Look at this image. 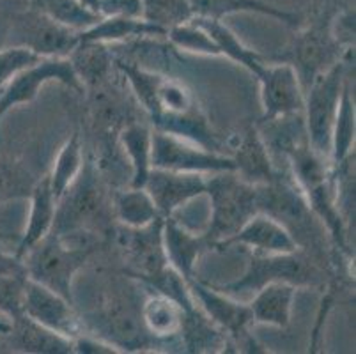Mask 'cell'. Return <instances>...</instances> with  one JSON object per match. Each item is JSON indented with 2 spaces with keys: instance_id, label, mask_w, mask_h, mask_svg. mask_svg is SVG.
I'll return each instance as SVG.
<instances>
[{
  "instance_id": "cell-35",
  "label": "cell",
  "mask_w": 356,
  "mask_h": 354,
  "mask_svg": "<svg viewBox=\"0 0 356 354\" xmlns=\"http://www.w3.org/2000/svg\"><path fill=\"white\" fill-rule=\"evenodd\" d=\"M34 179L31 170L18 161L0 160V206L18 199H29Z\"/></svg>"
},
{
  "instance_id": "cell-36",
  "label": "cell",
  "mask_w": 356,
  "mask_h": 354,
  "mask_svg": "<svg viewBox=\"0 0 356 354\" xmlns=\"http://www.w3.org/2000/svg\"><path fill=\"white\" fill-rule=\"evenodd\" d=\"M40 61V55L24 47H9L0 50V87H4L15 74Z\"/></svg>"
},
{
  "instance_id": "cell-6",
  "label": "cell",
  "mask_w": 356,
  "mask_h": 354,
  "mask_svg": "<svg viewBox=\"0 0 356 354\" xmlns=\"http://www.w3.org/2000/svg\"><path fill=\"white\" fill-rule=\"evenodd\" d=\"M206 195L211 204V220L204 232L209 250L232 238L259 213L257 186L243 181L236 172H218L206 179Z\"/></svg>"
},
{
  "instance_id": "cell-32",
  "label": "cell",
  "mask_w": 356,
  "mask_h": 354,
  "mask_svg": "<svg viewBox=\"0 0 356 354\" xmlns=\"http://www.w3.org/2000/svg\"><path fill=\"white\" fill-rule=\"evenodd\" d=\"M32 4L54 22L76 32L92 27L102 19V16L87 9L80 0H32Z\"/></svg>"
},
{
  "instance_id": "cell-16",
  "label": "cell",
  "mask_w": 356,
  "mask_h": 354,
  "mask_svg": "<svg viewBox=\"0 0 356 354\" xmlns=\"http://www.w3.org/2000/svg\"><path fill=\"white\" fill-rule=\"evenodd\" d=\"M160 216H174L179 207L206 195V177L195 172H174L153 168L144 184Z\"/></svg>"
},
{
  "instance_id": "cell-30",
  "label": "cell",
  "mask_w": 356,
  "mask_h": 354,
  "mask_svg": "<svg viewBox=\"0 0 356 354\" xmlns=\"http://www.w3.org/2000/svg\"><path fill=\"white\" fill-rule=\"evenodd\" d=\"M83 161L86 160H83L82 136H80L79 131H74L71 133L70 138L60 147L59 154L55 158L54 168L48 174L51 191H54L57 202L66 193L67 188L74 183V179L79 177V174L82 172Z\"/></svg>"
},
{
  "instance_id": "cell-38",
  "label": "cell",
  "mask_w": 356,
  "mask_h": 354,
  "mask_svg": "<svg viewBox=\"0 0 356 354\" xmlns=\"http://www.w3.org/2000/svg\"><path fill=\"white\" fill-rule=\"evenodd\" d=\"M0 278H27L24 259H18L15 253L0 252Z\"/></svg>"
},
{
  "instance_id": "cell-14",
  "label": "cell",
  "mask_w": 356,
  "mask_h": 354,
  "mask_svg": "<svg viewBox=\"0 0 356 354\" xmlns=\"http://www.w3.org/2000/svg\"><path fill=\"white\" fill-rule=\"evenodd\" d=\"M73 305L51 289L31 280L29 277L25 278L22 314L67 339H74L86 331L83 319L76 316Z\"/></svg>"
},
{
  "instance_id": "cell-41",
  "label": "cell",
  "mask_w": 356,
  "mask_h": 354,
  "mask_svg": "<svg viewBox=\"0 0 356 354\" xmlns=\"http://www.w3.org/2000/svg\"><path fill=\"white\" fill-rule=\"evenodd\" d=\"M0 92H2V87H0Z\"/></svg>"
},
{
  "instance_id": "cell-37",
  "label": "cell",
  "mask_w": 356,
  "mask_h": 354,
  "mask_svg": "<svg viewBox=\"0 0 356 354\" xmlns=\"http://www.w3.org/2000/svg\"><path fill=\"white\" fill-rule=\"evenodd\" d=\"M99 15L142 18V0H99Z\"/></svg>"
},
{
  "instance_id": "cell-34",
  "label": "cell",
  "mask_w": 356,
  "mask_h": 354,
  "mask_svg": "<svg viewBox=\"0 0 356 354\" xmlns=\"http://www.w3.org/2000/svg\"><path fill=\"white\" fill-rule=\"evenodd\" d=\"M142 18L163 31L193 18L190 0H142Z\"/></svg>"
},
{
  "instance_id": "cell-29",
  "label": "cell",
  "mask_w": 356,
  "mask_h": 354,
  "mask_svg": "<svg viewBox=\"0 0 356 354\" xmlns=\"http://www.w3.org/2000/svg\"><path fill=\"white\" fill-rule=\"evenodd\" d=\"M115 218L128 229H140L160 218L156 206L145 188L129 186L119 191L114 199Z\"/></svg>"
},
{
  "instance_id": "cell-21",
  "label": "cell",
  "mask_w": 356,
  "mask_h": 354,
  "mask_svg": "<svg viewBox=\"0 0 356 354\" xmlns=\"http://www.w3.org/2000/svg\"><path fill=\"white\" fill-rule=\"evenodd\" d=\"M31 213H29V222L22 234L20 243L16 246L15 255L18 259H24L25 253L35 246L43 238L54 230L55 211H57V199L50 186V177L43 175L32 186L31 195Z\"/></svg>"
},
{
  "instance_id": "cell-39",
  "label": "cell",
  "mask_w": 356,
  "mask_h": 354,
  "mask_svg": "<svg viewBox=\"0 0 356 354\" xmlns=\"http://www.w3.org/2000/svg\"><path fill=\"white\" fill-rule=\"evenodd\" d=\"M83 6H86L87 9H90L92 13H96V15H99V0H80ZM102 16V15H99Z\"/></svg>"
},
{
  "instance_id": "cell-24",
  "label": "cell",
  "mask_w": 356,
  "mask_h": 354,
  "mask_svg": "<svg viewBox=\"0 0 356 354\" xmlns=\"http://www.w3.org/2000/svg\"><path fill=\"white\" fill-rule=\"evenodd\" d=\"M167 31L158 25L149 24L144 18H129V16H105L96 22L92 27L79 32L80 41L86 43H122L131 39L165 38Z\"/></svg>"
},
{
  "instance_id": "cell-20",
  "label": "cell",
  "mask_w": 356,
  "mask_h": 354,
  "mask_svg": "<svg viewBox=\"0 0 356 354\" xmlns=\"http://www.w3.org/2000/svg\"><path fill=\"white\" fill-rule=\"evenodd\" d=\"M163 246L168 264L183 275L186 282L195 277V266L209 243L202 234H193L184 229L174 216L163 218Z\"/></svg>"
},
{
  "instance_id": "cell-28",
  "label": "cell",
  "mask_w": 356,
  "mask_h": 354,
  "mask_svg": "<svg viewBox=\"0 0 356 354\" xmlns=\"http://www.w3.org/2000/svg\"><path fill=\"white\" fill-rule=\"evenodd\" d=\"M197 24L204 29V31L208 32L213 39H215V43L218 45L220 54L223 57L231 58L232 63L239 64L247 71H250L254 77H257L261 73V70L264 67V64L268 63V58L264 55L257 54V51L250 50L248 47L241 43V39L227 27V25L223 24L222 19H209V18H197L193 16Z\"/></svg>"
},
{
  "instance_id": "cell-40",
  "label": "cell",
  "mask_w": 356,
  "mask_h": 354,
  "mask_svg": "<svg viewBox=\"0 0 356 354\" xmlns=\"http://www.w3.org/2000/svg\"><path fill=\"white\" fill-rule=\"evenodd\" d=\"M8 331H9V323H0V333H2V335H6Z\"/></svg>"
},
{
  "instance_id": "cell-26",
  "label": "cell",
  "mask_w": 356,
  "mask_h": 354,
  "mask_svg": "<svg viewBox=\"0 0 356 354\" xmlns=\"http://www.w3.org/2000/svg\"><path fill=\"white\" fill-rule=\"evenodd\" d=\"M118 142L126 152L131 167L129 186L144 188L149 172L153 170L151 151H153V129L145 122L128 121L118 133Z\"/></svg>"
},
{
  "instance_id": "cell-3",
  "label": "cell",
  "mask_w": 356,
  "mask_h": 354,
  "mask_svg": "<svg viewBox=\"0 0 356 354\" xmlns=\"http://www.w3.org/2000/svg\"><path fill=\"white\" fill-rule=\"evenodd\" d=\"M337 11H339L337 2L321 0V6L317 8L316 16L305 27L298 31L291 47L282 55L266 57L270 63L291 64L300 78L303 92L319 74L339 63L349 50L337 39L335 32H333V18H335Z\"/></svg>"
},
{
  "instance_id": "cell-31",
  "label": "cell",
  "mask_w": 356,
  "mask_h": 354,
  "mask_svg": "<svg viewBox=\"0 0 356 354\" xmlns=\"http://www.w3.org/2000/svg\"><path fill=\"white\" fill-rule=\"evenodd\" d=\"M353 77L349 74L342 90L341 105L337 112L335 126L332 136V154H330V167L341 163L346 156L355 151V102H353Z\"/></svg>"
},
{
  "instance_id": "cell-25",
  "label": "cell",
  "mask_w": 356,
  "mask_h": 354,
  "mask_svg": "<svg viewBox=\"0 0 356 354\" xmlns=\"http://www.w3.org/2000/svg\"><path fill=\"white\" fill-rule=\"evenodd\" d=\"M184 316L179 303L156 291L142 303V323L156 342H176L183 330Z\"/></svg>"
},
{
  "instance_id": "cell-13",
  "label": "cell",
  "mask_w": 356,
  "mask_h": 354,
  "mask_svg": "<svg viewBox=\"0 0 356 354\" xmlns=\"http://www.w3.org/2000/svg\"><path fill=\"white\" fill-rule=\"evenodd\" d=\"M255 78L261 86V124L303 113L305 92L291 64L268 61Z\"/></svg>"
},
{
  "instance_id": "cell-27",
  "label": "cell",
  "mask_w": 356,
  "mask_h": 354,
  "mask_svg": "<svg viewBox=\"0 0 356 354\" xmlns=\"http://www.w3.org/2000/svg\"><path fill=\"white\" fill-rule=\"evenodd\" d=\"M70 61L83 89H96L108 83L114 57L106 50V45L80 41L70 54Z\"/></svg>"
},
{
  "instance_id": "cell-15",
  "label": "cell",
  "mask_w": 356,
  "mask_h": 354,
  "mask_svg": "<svg viewBox=\"0 0 356 354\" xmlns=\"http://www.w3.org/2000/svg\"><path fill=\"white\" fill-rule=\"evenodd\" d=\"M124 234L122 248L129 262V271H126V275L145 282L167 268L168 259L163 246V216L140 229L126 227Z\"/></svg>"
},
{
  "instance_id": "cell-18",
  "label": "cell",
  "mask_w": 356,
  "mask_h": 354,
  "mask_svg": "<svg viewBox=\"0 0 356 354\" xmlns=\"http://www.w3.org/2000/svg\"><path fill=\"white\" fill-rule=\"evenodd\" d=\"M236 245L248 246L254 253H289L300 250L291 234L277 220L262 211L255 213L232 238L223 241L218 250Z\"/></svg>"
},
{
  "instance_id": "cell-17",
  "label": "cell",
  "mask_w": 356,
  "mask_h": 354,
  "mask_svg": "<svg viewBox=\"0 0 356 354\" xmlns=\"http://www.w3.org/2000/svg\"><path fill=\"white\" fill-rule=\"evenodd\" d=\"M227 145L232 149L229 156L236 165V174L243 181L259 186L271 183L280 174L271 160L270 149L257 124H248L239 135H236L234 144Z\"/></svg>"
},
{
  "instance_id": "cell-8",
  "label": "cell",
  "mask_w": 356,
  "mask_h": 354,
  "mask_svg": "<svg viewBox=\"0 0 356 354\" xmlns=\"http://www.w3.org/2000/svg\"><path fill=\"white\" fill-rule=\"evenodd\" d=\"M188 287L204 316L227 337L229 347H236V353H268L250 333L254 317L248 303L232 300L227 292L200 282L197 277L190 278Z\"/></svg>"
},
{
  "instance_id": "cell-7",
  "label": "cell",
  "mask_w": 356,
  "mask_h": 354,
  "mask_svg": "<svg viewBox=\"0 0 356 354\" xmlns=\"http://www.w3.org/2000/svg\"><path fill=\"white\" fill-rule=\"evenodd\" d=\"M325 280V266L303 250L289 253H252L247 271L238 280L215 285L223 292H255L273 282L317 287Z\"/></svg>"
},
{
  "instance_id": "cell-12",
  "label": "cell",
  "mask_w": 356,
  "mask_h": 354,
  "mask_svg": "<svg viewBox=\"0 0 356 354\" xmlns=\"http://www.w3.org/2000/svg\"><path fill=\"white\" fill-rule=\"evenodd\" d=\"M13 35L18 39V45L15 47L29 48L41 58L70 57L71 51L80 43L79 32L54 22L34 4L16 16Z\"/></svg>"
},
{
  "instance_id": "cell-4",
  "label": "cell",
  "mask_w": 356,
  "mask_h": 354,
  "mask_svg": "<svg viewBox=\"0 0 356 354\" xmlns=\"http://www.w3.org/2000/svg\"><path fill=\"white\" fill-rule=\"evenodd\" d=\"M82 234L50 232L24 255L27 277L74 303L73 280L95 252Z\"/></svg>"
},
{
  "instance_id": "cell-33",
  "label": "cell",
  "mask_w": 356,
  "mask_h": 354,
  "mask_svg": "<svg viewBox=\"0 0 356 354\" xmlns=\"http://www.w3.org/2000/svg\"><path fill=\"white\" fill-rule=\"evenodd\" d=\"M165 38L170 41V45L179 50L192 51V54L199 55H211V57H220V48L215 43V39L204 31L195 19L184 22V24L170 27L167 31Z\"/></svg>"
},
{
  "instance_id": "cell-9",
  "label": "cell",
  "mask_w": 356,
  "mask_h": 354,
  "mask_svg": "<svg viewBox=\"0 0 356 354\" xmlns=\"http://www.w3.org/2000/svg\"><path fill=\"white\" fill-rule=\"evenodd\" d=\"M105 193L99 184L98 172L90 161H83L82 172L57 202L55 234H89L96 218L103 214Z\"/></svg>"
},
{
  "instance_id": "cell-22",
  "label": "cell",
  "mask_w": 356,
  "mask_h": 354,
  "mask_svg": "<svg viewBox=\"0 0 356 354\" xmlns=\"http://www.w3.org/2000/svg\"><path fill=\"white\" fill-rule=\"evenodd\" d=\"M190 4H192L193 16L197 18L223 22L225 16L238 15V13H255V15L275 18L291 29H300L303 24L302 13L287 11V9L270 4L266 0H190Z\"/></svg>"
},
{
  "instance_id": "cell-2",
  "label": "cell",
  "mask_w": 356,
  "mask_h": 354,
  "mask_svg": "<svg viewBox=\"0 0 356 354\" xmlns=\"http://www.w3.org/2000/svg\"><path fill=\"white\" fill-rule=\"evenodd\" d=\"M257 204L259 211L270 214L291 234L298 248L310 253L323 266L326 253L332 255L333 261L339 257L333 250L325 248V238H328L325 236V227L316 218L305 195L289 172H280L271 183L259 184Z\"/></svg>"
},
{
  "instance_id": "cell-23",
  "label": "cell",
  "mask_w": 356,
  "mask_h": 354,
  "mask_svg": "<svg viewBox=\"0 0 356 354\" xmlns=\"http://www.w3.org/2000/svg\"><path fill=\"white\" fill-rule=\"evenodd\" d=\"M298 287L286 282H273L254 292L248 303L254 324L287 328L293 316V305Z\"/></svg>"
},
{
  "instance_id": "cell-5",
  "label": "cell",
  "mask_w": 356,
  "mask_h": 354,
  "mask_svg": "<svg viewBox=\"0 0 356 354\" xmlns=\"http://www.w3.org/2000/svg\"><path fill=\"white\" fill-rule=\"evenodd\" d=\"M351 67H355V48H349L339 63L319 74L305 90L303 122L307 138L314 152L328 163L332 154L333 126Z\"/></svg>"
},
{
  "instance_id": "cell-19",
  "label": "cell",
  "mask_w": 356,
  "mask_h": 354,
  "mask_svg": "<svg viewBox=\"0 0 356 354\" xmlns=\"http://www.w3.org/2000/svg\"><path fill=\"white\" fill-rule=\"evenodd\" d=\"M9 344L15 351L34 354H73V339L35 323L25 314L9 319Z\"/></svg>"
},
{
  "instance_id": "cell-11",
  "label": "cell",
  "mask_w": 356,
  "mask_h": 354,
  "mask_svg": "<svg viewBox=\"0 0 356 354\" xmlns=\"http://www.w3.org/2000/svg\"><path fill=\"white\" fill-rule=\"evenodd\" d=\"M153 168L174 172H195V174H218L236 172V165L229 154L209 151L199 144L153 129Z\"/></svg>"
},
{
  "instance_id": "cell-1",
  "label": "cell",
  "mask_w": 356,
  "mask_h": 354,
  "mask_svg": "<svg viewBox=\"0 0 356 354\" xmlns=\"http://www.w3.org/2000/svg\"><path fill=\"white\" fill-rule=\"evenodd\" d=\"M115 64L126 77V82L129 83L142 108L147 112L154 129L181 136L209 151L225 154L223 147L227 144H223L218 133L211 128L195 94L183 82L154 71L142 70L124 61H118Z\"/></svg>"
},
{
  "instance_id": "cell-10",
  "label": "cell",
  "mask_w": 356,
  "mask_h": 354,
  "mask_svg": "<svg viewBox=\"0 0 356 354\" xmlns=\"http://www.w3.org/2000/svg\"><path fill=\"white\" fill-rule=\"evenodd\" d=\"M48 82H59L82 92L83 87L74 73L70 57H44L9 80L0 92V133L4 119L13 108L34 102L41 87Z\"/></svg>"
}]
</instances>
